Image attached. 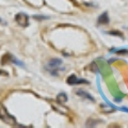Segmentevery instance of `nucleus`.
<instances>
[{
  "instance_id": "obj_6",
  "label": "nucleus",
  "mask_w": 128,
  "mask_h": 128,
  "mask_svg": "<svg viewBox=\"0 0 128 128\" xmlns=\"http://www.w3.org/2000/svg\"><path fill=\"white\" fill-rule=\"evenodd\" d=\"M97 22L99 25H107V24H109V16H108L107 12H104V13L99 16L97 19Z\"/></svg>"
},
{
  "instance_id": "obj_8",
  "label": "nucleus",
  "mask_w": 128,
  "mask_h": 128,
  "mask_svg": "<svg viewBox=\"0 0 128 128\" xmlns=\"http://www.w3.org/2000/svg\"><path fill=\"white\" fill-rule=\"evenodd\" d=\"M116 54H128V50L127 49H121V50H116L115 51Z\"/></svg>"
},
{
  "instance_id": "obj_5",
  "label": "nucleus",
  "mask_w": 128,
  "mask_h": 128,
  "mask_svg": "<svg viewBox=\"0 0 128 128\" xmlns=\"http://www.w3.org/2000/svg\"><path fill=\"white\" fill-rule=\"evenodd\" d=\"M76 94H77L78 96H80L81 98L88 99V100H91V102H94L93 96L90 95L89 93H86V91H83V90H77V91H76Z\"/></svg>"
},
{
  "instance_id": "obj_1",
  "label": "nucleus",
  "mask_w": 128,
  "mask_h": 128,
  "mask_svg": "<svg viewBox=\"0 0 128 128\" xmlns=\"http://www.w3.org/2000/svg\"><path fill=\"white\" fill-rule=\"evenodd\" d=\"M45 70H46L50 75H52V76L59 75L60 73H61V72L64 70L62 60H61V59H58V58L50 59L49 61L47 62L46 65H45Z\"/></svg>"
},
{
  "instance_id": "obj_3",
  "label": "nucleus",
  "mask_w": 128,
  "mask_h": 128,
  "mask_svg": "<svg viewBox=\"0 0 128 128\" xmlns=\"http://www.w3.org/2000/svg\"><path fill=\"white\" fill-rule=\"evenodd\" d=\"M15 22L22 27H27L29 25V17L26 13H18L15 16Z\"/></svg>"
},
{
  "instance_id": "obj_9",
  "label": "nucleus",
  "mask_w": 128,
  "mask_h": 128,
  "mask_svg": "<svg viewBox=\"0 0 128 128\" xmlns=\"http://www.w3.org/2000/svg\"><path fill=\"white\" fill-rule=\"evenodd\" d=\"M110 34H113V35H118V36H122V33L121 32H116V31H111V32H109Z\"/></svg>"
},
{
  "instance_id": "obj_7",
  "label": "nucleus",
  "mask_w": 128,
  "mask_h": 128,
  "mask_svg": "<svg viewBox=\"0 0 128 128\" xmlns=\"http://www.w3.org/2000/svg\"><path fill=\"white\" fill-rule=\"evenodd\" d=\"M57 102L59 104H61V105H64V102H67V95L65 93H59L58 96H57Z\"/></svg>"
},
{
  "instance_id": "obj_2",
  "label": "nucleus",
  "mask_w": 128,
  "mask_h": 128,
  "mask_svg": "<svg viewBox=\"0 0 128 128\" xmlns=\"http://www.w3.org/2000/svg\"><path fill=\"white\" fill-rule=\"evenodd\" d=\"M0 120L2 122H4L6 124L10 126H16L17 125V122H16V118L13 116L12 114L9 113V111L6 110V108L0 104Z\"/></svg>"
},
{
  "instance_id": "obj_4",
  "label": "nucleus",
  "mask_w": 128,
  "mask_h": 128,
  "mask_svg": "<svg viewBox=\"0 0 128 128\" xmlns=\"http://www.w3.org/2000/svg\"><path fill=\"white\" fill-rule=\"evenodd\" d=\"M67 83L70 86H74V84H89V81H86V79H79L77 78L75 75H70L68 78H67Z\"/></svg>"
}]
</instances>
